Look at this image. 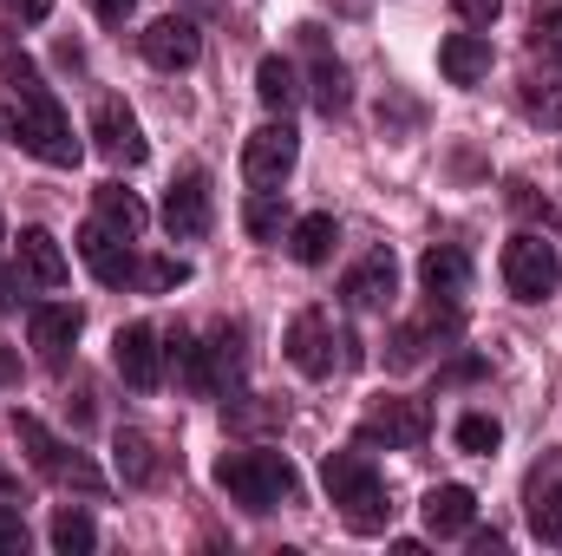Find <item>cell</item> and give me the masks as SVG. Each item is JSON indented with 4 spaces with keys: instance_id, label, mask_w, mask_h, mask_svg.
Listing matches in <instances>:
<instances>
[{
    "instance_id": "36",
    "label": "cell",
    "mask_w": 562,
    "mask_h": 556,
    "mask_svg": "<svg viewBox=\"0 0 562 556\" xmlns=\"http://www.w3.org/2000/svg\"><path fill=\"white\" fill-rule=\"evenodd\" d=\"M451 7H458V20H464V26H491V20L504 13V0H451Z\"/></svg>"
},
{
    "instance_id": "2",
    "label": "cell",
    "mask_w": 562,
    "mask_h": 556,
    "mask_svg": "<svg viewBox=\"0 0 562 556\" xmlns=\"http://www.w3.org/2000/svg\"><path fill=\"white\" fill-rule=\"evenodd\" d=\"M216 485L243 504V511H281L301 498V471L288 465V452L249 445V452H223L216 458Z\"/></svg>"
},
{
    "instance_id": "5",
    "label": "cell",
    "mask_w": 562,
    "mask_h": 556,
    "mask_svg": "<svg viewBox=\"0 0 562 556\" xmlns=\"http://www.w3.org/2000/svg\"><path fill=\"white\" fill-rule=\"evenodd\" d=\"M504 288L517 294V301H550L562 288V256H557V243H543L537 230H517L510 243H504Z\"/></svg>"
},
{
    "instance_id": "29",
    "label": "cell",
    "mask_w": 562,
    "mask_h": 556,
    "mask_svg": "<svg viewBox=\"0 0 562 556\" xmlns=\"http://www.w3.org/2000/svg\"><path fill=\"white\" fill-rule=\"evenodd\" d=\"M524 112H530L537 125L562 132V73H530V79H524Z\"/></svg>"
},
{
    "instance_id": "11",
    "label": "cell",
    "mask_w": 562,
    "mask_h": 556,
    "mask_svg": "<svg viewBox=\"0 0 562 556\" xmlns=\"http://www.w3.org/2000/svg\"><path fill=\"white\" fill-rule=\"evenodd\" d=\"M164 230H170L177 243H190V236L210 230V177H203L196 164L170 177V190H164Z\"/></svg>"
},
{
    "instance_id": "14",
    "label": "cell",
    "mask_w": 562,
    "mask_h": 556,
    "mask_svg": "<svg viewBox=\"0 0 562 556\" xmlns=\"http://www.w3.org/2000/svg\"><path fill=\"white\" fill-rule=\"evenodd\" d=\"M112 367H119L138 393H150V387L164 380V347H157V327H150V321H132V327L112 334Z\"/></svg>"
},
{
    "instance_id": "26",
    "label": "cell",
    "mask_w": 562,
    "mask_h": 556,
    "mask_svg": "<svg viewBox=\"0 0 562 556\" xmlns=\"http://www.w3.org/2000/svg\"><path fill=\"white\" fill-rule=\"evenodd\" d=\"M112 452H119V478H125V485H150V478H157V445H150V432L119 425Z\"/></svg>"
},
{
    "instance_id": "7",
    "label": "cell",
    "mask_w": 562,
    "mask_h": 556,
    "mask_svg": "<svg viewBox=\"0 0 562 556\" xmlns=\"http://www.w3.org/2000/svg\"><path fill=\"white\" fill-rule=\"evenodd\" d=\"M294 157H301V132L288 119H269L262 132H249V144H243V177L256 190H281L288 170H294Z\"/></svg>"
},
{
    "instance_id": "15",
    "label": "cell",
    "mask_w": 562,
    "mask_h": 556,
    "mask_svg": "<svg viewBox=\"0 0 562 556\" xmlns=\"http://www.w3.org/2000/svg\"><path fill=\"white\" fill-rule=\"evenodd\" d=\"M72 276V263H66V249L53 243V230H20V243H13V281H33V288H66Z\"/></svg>"
},
{
    "instance_id": "13",
    "label": "cell",
    "mask_w": 562,
    "mask_h": 556,
    "mask_svg": "<svg viewBox=\"0 0 562 556\" xmlns=\"http://www.w3.org/2000/svg\"><path fill=\"white\" fill-rule=\"evenodd\" d=\"M524 518H530L537 544L562 551V452L550 458V465L530 471V485H524Z\"/></svg>"
},
{
    "instance_id": "40",
    "label": "cell",
    "mask_w": 562,
    "mask_h": 556,
    "mask_svg": "<svg viewBox=\"0 0 562 556\" xmlns=\"http://www.w3.org/2000/svg\"><path fill=\"white\" fill-rule=\"evenodd\" d=\"M471 551H477V556H504V537H497V531H484V537H471Z\"/></svg>"
},
{
    "instance_id": "30",
    "label": "cell",
    "mask_w": 562,
    "mask_h": 556,
    "mask_svg": "<svg viewBox=\"0 0 562 556\" xmlns=\"http://www.w3.org/2000/svg\"><path fill=\"white\" fill-rule=\"evenodd\" d=\"M281 223H288V203H281V190H256V197L243 203V230H249L256 243H276Z\"/></svg>"
},
{
    "instance_id": "35",
    "label": "cell",
    "mask_w": 562,
    "mask_h": 556,
    "mask_svg": "<svg viewBox=\"0 0 562 556\" xmlns=\"http://www.w3.org/2000/svg\"><path fill=\"white\" fill-rule=\"evenodd\" d=\"M281 407L276 400H262V407H249V400H229V425H249V432H256V425H281Z\"/></svg>"
},
{
    "instance_id": "28",
    "label": "cell",
    "mask_w": 562,
    "mask_h": 556,
    "mask_svg": "<svg viewBox=\"0 0 562 556\" xmlns=\"http://www.w3.org/2000/svg\"><path fill=\"white\" fill-rule=\"evenodd\" d=\"M53 551H59V556L99 551V524H92L79 504H59V511H53Z\"/></svg>"
},
{
    "instance_id": "18",
    "label": "cell",
    "mask_w": 562,
    "mask_h": 556,
    "mask_svg": "<svg viewBox=\"0 0 562 556\" xmlns=\"http://www.w3.org/2000/svg\"><path fill=\"white\" fill-rule=\"evenodd\" d=\"M419 281L431 301H464L471 294V256L458 243H431L419 256Z\"/></svg>"
},
{
    "instance_id": "33",
    "label": "cell",
    "mask_w": 562,
    "mask_h": 556,
    "mask_svg": "<svg viewBox=\"0 0 562 556\" xmlns=\"http://www.w3.org/2000/svg\"><path fill=\"white\" fill-rule=\"evenodd\" d=\"M0 73H7V92H26V86H46V79H40V66H33V59H26V53L13 46V40L0 46Z\"/></svg>"
},
{
    "instance_id": "20",
    "label": "cell",
    "mask_w": 562,
    "mask_h": 556,
    "mask_svg": "<svg viewBox=\"0 0 562 556\" xmlns=\"http://www.w3.org/2000/svg\"><path fill=\"white\" fill-rule=\"evenodd\" d=\"M393 288H400V263H393V249H373L353 276L340 281V294H347V308H360V314H373V308H386L393 301Z\"/></svg>"
},
{
    "instance_id": "23",
    "label": "cell",
    "mask_w": 562,
    "mask_h": 556,
    "mask_svg": "<svg viewBox=\"0 0 562 556\" xmlns=\"http://www.w3.org/2000/svg\"><path fill=\"white\" fill-rule=\"evenodd\" d=\"M334 243H340V223H334L327 210H314V216L288 223V256H294L301 269H321V263L334 256Z\"/></svg>"
},
{
    "instance_id": "6",
    "label": "cell",
    "mask_w": 562,
    "mask_h": 556,
    "mask_svg": "<svg viewBox=\"0 0 562 556\" xmlns=\"http://www.w3.org/2000/svg\"><path fill=\"white\" fill-rule=\"evenodd\" d=\"M425 432H431V407L425 400H406V393H380L367 413H360V445L373 452V445H386V452H413L425 445Z\"/></svg>"
},
{
    "instance_id": "34",
    "label": "cell",
    "mask_w": 562,
    "mask_h": 556,
    "mask_svg": "<svg viewBox=\"0 0 562 556\" xmlns=\"http://www.w3.org/2000/svg\"><path fill=\"white\" fill-rule=\"evenodd\" d=\"M530 46H537L543 59H562V7H543V13L530 20Z\"/></svg>"
},
{
    "instance_id": "9",
    "label": "cell",
    "mask_w": 562,
    "mask_h": 556,
    "mask_svg": "<svg viewBox=\"0 0 562 556\" xmlns=\"http://www.w3.org/2000/svg\"><path fill=\"white\" fill-rule=\"evenodd\" d=\"M79 263H86L92 276L105 281V288H132V281H138L132 236H125V230H112V223H99V216L79 230Z\"/></svg>"
},
{
    "instance_id": "22",
    "label": "cell",
    "mask_w": 562,
    "mask_h": 556,
    "mask_svg": "<svg viewBox=\"0 0 562 556\" xmlns=\"http://www.w3.org/2000/svg\"><path fill=\"white\" fill-rule=\"evenodd\" d=\"M170 360H177V374H183V387L196 393V400H210V393H223V374H216V354L196 341V334H170V347H164Z\"/></svg>"
},
{
    "instance_id": "39",
    "label": "cell",
    "mask_w": 562,
    "mask_h": 556,
    "mask_svg": "<svg viewBox=\"0 0 562 556\" xmlns=\"http://www.w3.org/2000/svg\"><path fill=\"white\" fill-rule=\"evenodd\" d=\"M477 374H484V360H458V367H445L438 380H477Z\"/></svg>"
},
{
    "instance_id": "25",
    "label": "cell",
    "mask_w": 562,
    "mask_h": 556,
    "mask_svg": "<svg viewBox=\"0 0 562 556\" xmlns=\"http://www.w3.org/2000/svg\"><path fill=\"white\" fill-rule=\"evenodd\" d=\"M92 210H99V223H112V230H125V236H138L144 223H150L144 197L125 190V184H99V190H92Z\"/></svg>"
},
{
    "instance_id": "4",
    "label": "cell",
    "mask_w": 562,
    "mask_h": 556,
    "mask_svg": "<svg viewBox=\"0 0 562 556\" xmlns=\"http://www.w3.org/2000/svg\"><path fill=\"white\" fill-rule=\"evenodd\" d=\"M13 438H20V452H26V465H33L40 478L72 485V491H105L99 465H92V458H79L72 445H59V438H53V432H46L33 413H13Z\"/></svg>"
},
{
    "instance_id": "19",
    "label": "cell",
    "mask_w": 562,
    "mask_h": 556,
    "mask_svg": "<svg viewBox=\"0 0 562 556\" xmlns=\"http://www.w3.org/2000/svg\"><path fill=\"white\" fill-rule=\"evenodd\" d=\"M419 511H425V531L431 537H464L477 524V491L471 485H431Z\"/></svg>"
},
{
    "instance_id": "17",
    "label": "cell",
    "mask_w": 562,
    "mask_h": 556,
    "mask_svg": "<svg viewBox=\"0 0 562 556\" xmlns=\"http://www.w3.org/2000/svg\"><path fill=\"white\" fill-rule=\"evenodd\" d=\"M79 327H86V314H79L72 301H40V308L26 314V341H33L40 360H66L72 341H79Z\"/></svg>"
},
{
    "instance_id": "3",
    "label": "cell",
    "mask_w": 562,
    "mask_h": 556,
    "mask_svg": "<svg viewBox=\"0 0 562 556\" xmlns=\"http://www.w3.org/2000/svg\"><path fill=\"white\" fill-rule=\"evenodd\" d=\"M13 144L33 151V157L53 164V170H72V164L86 157V144H79V132H72L66 105L53 99V86H26V92H13Z\"/></svg>"
},
{
    "instance_id": "42",
    "label": "cell",
    "mask_w": 562,
    "mask_h": 556,
    "mask_svg": "<svg viewBox=\"0 0 562 556\" xmlns=\"http://www.w3.org/2000/svg\"><path fill=\"white\" fill-rule=\"evenodd\" d=\"M13 485H20V478H13V471H7V465H0V498H7V491H13Z\"/></svg>"
},
{
    "instance_id": "38",
    "label": "cell",
    "mask_w": 562,
    "mask_h": 556,
    "mask_svg": "<svg viewBox=\"0 0 562 556\" xmlns=\"http://www.w3.org/2000/svg\"><path fill=\"white\" fill-rule=\"evenodd\" d=\"M0 551H26V518L0 504Z\"/></svg>"
},
{
    "instance_id": "37",
    "label": "cell",
    "mask_w": 562,
    "mask_h": 556,
    "mask_svg": "<svg viewBox=\"0 0 562 556\" xmlns=\"http://www.w3.org/2000/svg\"><path fill=\"white\" fill-rule=\"evenodd\" d=\"M0 7H7V20H26V26L53 20V0H0Z\"/></svg>"
},
{
    "instance_id": "1",
    "label": "cell",
    "mask_w": 562,
    "mask_h": 556,
    "mask_svg": "<svg viewBox=\"0 0 562 556\" xmlns=\"http://www.w3.org/2000/svg\"><path fill=\"white\" fill-rule=\"evenodd\" d=\"M321 485H327V504L340 511V524H347L353 537H380V531L393 524L386 478L373 471V458H367V452H327Z\"/></svg>"
},
{
    "instance_id": "21",
    "label": "cell",
    "mask_w": 562,
    "mask_h": 556,
    "mask_svg": "<svg viewBox=\"0 0 562 556\" xmlns=\"http://www.w3.org/2000/svg\"><path fill=\"white\" fill-rule=\"evenodd\" d=\"M438 73H445L451 86L491 79V40H484V33H451V40L438 46Z\"/></svg>"
},
{
    "instance_id": "10",
    "label": "cell",
    "mask_w": 562,
    "mask_h": 556,
    "mask_svg": "<svg viewBox=\"0 0 562 556\" xmlns=\"http://www.w3.org/2000/svg\"><path fill=\"white\" fill-rule=\"evenodd\" d=\"M144 59L157 66V73H190L196 59H203V33H196V20H183V13H164V20H150L138 33Z\"/></svg>"
},
{
    "instance_id": "32",
    "label": "cell",
    "mask_w": 562,
    "mask_h": 556,
    "mask_svg": "<svg viewBox=\"0 0 562 556\" xmlns=\"http://www.w3.org/2000/svg\"><path fill=\"white\" fill-rule=\"evenodd\" d=\"M183 281H190V263L183 256H150V263H138V288H150V294H170Z\"/></svg>"
},
{
    "instance_id": "24",
    "label": "cell",
    "mask_w": 562,
    "mask_h": 556,
    "mask_svg": "<svg viewBox=\"0 0 562 556\" xmlns=\"http://www.w3.org/2000/svg\"><path fill=\"white\" fill-rule=\"evenodd\" d=\"M307 92H314V112H321V119H340V112L353 105V79H347V66H340L334 53H321V59H314Z\"/></svg>"
},
{
    "instance_id": "27",
    "label": "cell",
    "mask_w": 562,
    "mask_h": 556,
    "mask_svg": "<svg viewBox=\"0 0 562 556\" xmlns=\"http://www.w3.org/2000/svg\"><path fill=\"white\" fill-rule=\"evenodd\" d=\"M256 99H262L269 112H281V119H288V105L301 99V79H294V66H288L281 53H269V59L256 66Z\"/></svg>"
},
{
    "instance_id": "31",
    "label": "cell",
    "mask_w": 562,
    "mask_h": 556,
    "mask_svg": "<svg viewBox=\"0 0 562 556\" xmlns=\"http://www.w3.org/2000/svg\"><path fill=\"white\" fill-rule=\"evenodd\" d=\"M497 445H504V425H497L491 413H464V419H458V452H471V458H491Z\"/></svg>"
},
{
    "instance_id": "8",
    "label": "cell",
    "mask_w": 562,
    "mask_h": 556,
    "mask_svg": "<svg viewBox=\"0 0 562 556\" xmlns=\"http://www.w3.org/2000/svg\"><path fill=\"white\" fill-rule=\"evenodd\" d=\"M340 341H347V334H340ZM340 341H334V321H327L321 308H307V314H294V321H288V341H281V347H288V360H294L307 380H327L334 367H347V360L334 354Z\"/></svg>"
},
{
    "instance_id": "41",
    "label": "cell",
    "mask_w": 562,
    "mask_h": 556,
    "mask_svg": "<svg viewBox=\"0 0 562 556\" xmlns=\"http://www.w3.org/2000/svg\"><path fill=\"white\" fill-rule=\"evenodd\" d=\"M132 7H138V0H99V20H125Z\"/></svg>"
},
{
    "instance_id": "16",
    "label": "cell",
    "mask_w": 562,
    "mask_h": 556,
    "mask_svg": "<svg viewBox=\"0 0 562 556\" xmlns=\"http://www.w3.org/2000/svg\"><path fill=\"white\" fill-rule=\"evenodd\" d=\"M458 327H464V321H458V301H431L419 321H406V327H400V334L386 341V347H393L386 360H393V367H419L425 347H431V341H451Z\"/></svg>"
},
{
    "instance_id": "12",
    "label": "cell",
    "mask_w": 562,
    "mask_h": 556,
    "mask_svg": "<svg viewBox=\"0 0 562 556\" xmlns=\"http://www.w3.org/2000/svg\"><path fill=\"white\" fill-rule=\"evenodd\" d=\"M92 144H99V157H112V164H125V170H138L144 157H150V144H144V132H138V119H132L125 99H99V112H92Z\"/></svg>"
}]
</instances>
